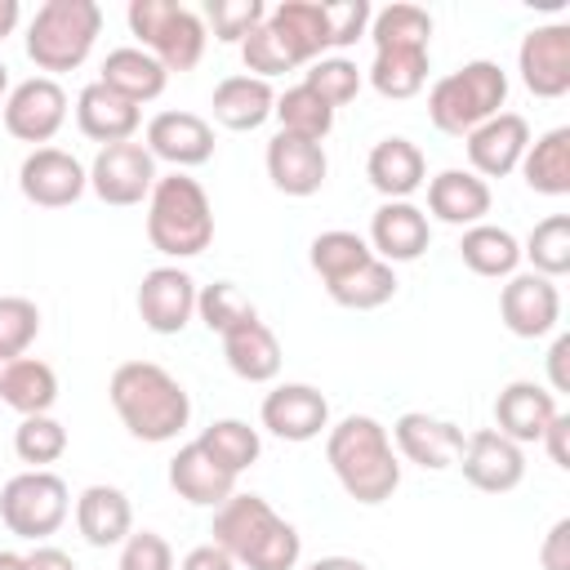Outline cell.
Masks as SVG:
<instances>
[{
	"mask_svg": "<svg viewBox=\"0 0 570 570\" xmlns=\"http://www.w3.org/2000/svg\"><path fill=\"white\" fill-rule=\"evenodd\" d=\"M107 396H111L120 423L129 428V436L151 441V445L174 441L187 428V419H191V396L156 361H125V365H116Z\"/></svg>",
	"mask_w": 570,
	"mask_h": 570,
	"instance_id": "6da1fadb",
	"label": "cell"
},
{
	"mask_svg": "<svg viewBox=\"0 0 570 570\" xmlns=\"http://www.w3.org/2000/svg\"><path fill=\"white\" fill-rule=\"evenodd\" d=\"M325 459H330L338 485L347 490V499H356V503L374 508V503L392 499L401 485V463L392 454V436L370 414H347L338 428H330Z\"/></svg>",
	"mask_w": 570,
	"mask_h": 570,
	"instance_id": "7a4b0ae2",
	"label": "cell"
},
{
	"mask_svg": "<svg viewBox=\"0 0 570 570\" xmlns=\"http://www.w3.org/2000/svg\"><path fill=\"white\" fill-rule=\"evenodd\" d=\"M214 543L236 566H249V570H294L303 552L298 530L281 521L272 503L258 494H232L214 512Z\"/></svg>",
	"mask_w": 570,
	"mask_h": 570,
	"instance_id": "3957f363",
	"label": "cell"
},
{
	"mask_svg": "<svg viewBox=\"0 0 570 570\" xmlns=\"http://www.w3.org/2000/svg\"><path fill=\"white\" fill-rule=\"evenodd\" d=\"M147 240L169 258H191V254L209 249L214 209L196 178H187L178 169L169 178H156L151 200H147Z\"/></svg>",
	"mask_w": 570,
	"mask_h": 570,
	"instance_id": "277c9868",
	"label": "cell"
},
{
	"mask_svg": "<svg viewBox=\"0 0 570 570\" xmlns=\"http://www.w3.org/2000/svg\"><path fill=\"white\" fill-rule=\"evenodd\" d=\"M508 98V76L499 62H463L459 71L441 76L428 94V116L441 134H454V138H468L476 125H485L490 116H499Z\"/></svg>",
	"mask_w": 570,
	"mask_h": 570,
	"instance_id": "5b68a950",
	"label": "cell"
},
{
	"mask_svg": "<svg viewBox=\"0 0 570 570\" xmlns=\"http://www.w3.org/2000/svg\"><path fill=\"white\" fill-rule=\"evenodd\" d=\"M102 31L94 0H45L27 27V58L40 71H76Z\"/></svg>",
	"mask_w": 570,
	"mask_h": 570,
	"instance_id": "8992f818",
	"label": "cell"
},
{
	"mask_svg": "<svg viewBox=\"0 0 570 570\" xmlns=\"http://www.w3.org/2000/svg\"><path fill=\"white\" fill-rule=\"evenodd\" d=\"M129 31L165 71H191L205 53V22L178 0H129Z\"/></svg>",
	"mask_w": 570,
	"mask_h": 570,
	"instance_id": "52a82bcc",
	"label": "cell"
},
{
	"mask_svg": "<svg viewBox=\"0 0 570 570\" xmlns=\"http://www.w3.org/2000/svg\"><path fill=\"white\" fill-rule=\"evenodd\" d=\"M67 512H71L67 481L45 472V468L9 476L4 490H0V521L18 539H49L67 521Z\"/></svg>",
	"mask_w": 570,
	"mask_h": 570,
	"instance_id": "ba28073f",
	"label": "cell"
},
{
	"mask_svg": "<svg viewBox=\"0 0 570 570\" xmlns=\"http://www.w3.org/2000/svg\"><path fill=\"white\" fill-rule=\"evenodd\" d=\"M89 187L102 205H138L156 187V160L142 142H111L94 156Z\"/></svg>",
	"mask_w": 570,
	"mask_h": 570,
	"instance_id": "9c48e42d",
	"label": "cell"
},
{
	"mask_svg": "<svg viewBox=\"0 0 570 570\" xmlns=\"http://www.w3.org/2000/svg\"><path fill=\"white\" fill-rule=\"evenodd\" d=\"M67 120V94L53 76H31L4 98V129L18 142H49Z\"/></svg>",
	"mask_w": 570,
	"mask_h": 570,
	"instance_id": "30bf717a",
	"label": "cell"
},
{
	"mask_svg": "<svg viewBox=\"0 0 570 570\" xmlns=\"http://www.w3.org/2000/svg\"><path fill=\"white\" fill-rule=\"evenodd\" d=\"M517 71L534 98H561L570 89V22L534 27L517 49Z\"/></svg>",
	"mask_w": 570,
	"mask_h": 570,
	"instance_id": "8fae6325",
	"label": "cell"
},
{
	"mask_svg": "<svg viewBox=\"0 0 570 570\" xmlns=\"http://www.w3.org/2000/svg\"><path fill=\"white\" fill-rule=\"evenodd\" d=\"M18 187L31 205L40 209H62V205H76L80 191L89 187V174L80 169V160L62 147H36L22 169H18Z\"/></svg>",
	"mask_w": 570,
	"mask_h": 570,
	"instance_id": "7c38bea8",
	"label": "cell"
},
{
	"mask_svg": "<svg viewBox=\"0 0 570 570\" xmlns=\"http://www.w3.org/2000/svg\"><path fill=\"white\" fill-rule=\"evenodd\" d=\"M459 468L468 476V485L485 490V494H508L521 485L525 476V454L517 441H508L503 432L494 428H481L463 441V454H459Z\"/></svg>",
	"mask_w": 570,
	"mask_h": 570,
	"instance_id": "4fadbf2b",
	"label": "cell"
},
{
	"mask_svg": "<svg viewBox=\"0 0 570 570\" xmlns=\"http://www.w3.org/2000/svg\"><path fill=\"white\" fill-rule=\"evenodd\" d=\"M499 316H503V325H508L517 338H543V334H552L557 321H561V294H557V285H552L548 276L521 272V276H512V281L503 285V294H499Z\"/></svg>",
	"mask_w": 570,
	"mask_h": 570,
	"instance_id": "5bb4252c",
	"label": "cell"
},
{
	"mask_svg": "<svg viewBox=\"0 0 570 570\" xmlns=\"http://www.w3.org/2000/svg\"><path fill=\"white\" fill-rule=\"evenodd\" d=\"M196 312V281L183 267H151L138 285V316L151 334H183Z\"/></svg>",
	"mask_w": 570,
	"mask_h": 570,
	"instance_id": "9a60e30c",
	"label": "cell"
},
{
	"mask_svg": "<svg viewBox=\"0 0 570 570\" xmlns=\"http://www.w3.org/2000/svg\"><path fill=\"white\" fill-rule=\"evenodd\" d=\"M263 428L281 441H312L330 428V401L312 383H281L263 396Z\"/></svg>",
	"mask_w": 570,
	"mask_h": 570,
	"instance_id": "2e32d148",
	"label": "cell"
},
{
	"mask_svg": "<svg viewBox=\"0 0 570 570\" xmlns=\"http://www.w3.org/2000/svg\"><path fill=\"white\" fill-rule=\"evenodd\" d=\"M147 151L151 160H169L174 169L205 165L214 156V129L196 111H160L147 125Z\"/></svg>",
	"mask_w": 570,
	"mask_h": 570,
	"instance_id": "e0dca14e",
	"label": "cell"
},
{
	"mask_svg": "<svg viewBox=\"0 0 570 570\" xmlns=\"http://www.w3.org/2000/svg\"><path fill=\"white\" fill-rule=\"evenodd\" d=\"M392 436H396V450H401L410 463L428 468V472H441V468L459 463L463 441H468L459 423H450V419H432V414H419V410L401 414L396 428H392Z\"/></svg>",
	"mask_w": 570,
	"mask_h": 570,
	"instance_id": "ac0fdd59",
	"label": "cell"
},
{
	"mask_svg": "<svg viewBox=\"0 0 570 570\" xmlns=\"http://www.w3.org/2000/svg\"><path fill=\"white\" fill-rule=\"evenodd\" d=\"M525 147H530V125H525V116H517V111H499V116H490L485 125H476V129L468 134V160H472V169L485 174V178L512 174V169L521 165Z\"/></svg>",
	"mask_w": 570,
	"mask_h": 570,
	"instance_id": "d6986e66",
	"label": "cell"
},
{
	"mask_svg": "<svg viewBox=\"0 0 570 570\" xmlns=\"http://www.w3.org/2000/svg\"><path fill=\"white\" fill-rule=\"evenodd\" d=\"M432 240L428 214L410 200H383L370 218V245L383 263H414Z\"/></svg>",
	"mask_w": 570,
	"mask_h": 570,
	"instance_id": "ffe728a7",
	"label": "cell"
},
{
	"mask_svg": "<svg viewBox=\"0 0 570 570\" xmlns=\"http://www.w3.org/2000/svg\"><path fill=\"white\" fill-rule=\"evenodd\" d=\"M325 174H330V160H325L321 142H307V138H294V134H276L267 142V178H272L276 191L312 196V191H321Z\"/></svg>",
	"mask_w": 570,
	"mask_h": 570,
	"instance_id": "44dd1931",
	"label": "cell"
},
{
	"mask_svg": "<svg viewBox=\"0 0 570 570\" xmlns=\"http://www.w3.org/2000/svg\"><path fill=\"white\" fill-rule=\"evenodd\" d=\"M552 419H557V396H552L548 387L530 383V379L508 383V387L499 392V401H494V423H499L494 432H503V436L517 441V445L539 441Z\"/></svg>",
	"mask_w": 570,
	"mask_h": 570,
	"instance_id": "7402d4cb",
	"label": "cell"
},
{
	"mask_svg": "<svg viewBox=\"0 0 570 570\" xmlns=\"http://www.w3.org/2000/svg\"><path fill=\"white\" fill-rule=\"evenodd\" d=\"M138 120H142L138 102L120 98V94L107 89L102 80L85 85L80 98H76V125H80V134L94 138V142H102V147H111V142H129L134 129H138Z\"/></svg>",
	"mask_w": 570,
	"mask_h": 570,
	"instance_id": "603a6c76",
	"label": "cell"
},
{
	"mask_svg": "<svg viewBox=\"0 0 570 570\" xmlns=\"http://www.w3.org/2000/svg\"><path fill=\"white\" fill-rule=\"evenodd\" d=\"M169 485H174L178 499H187V503H196V508H223V503L236 494V476H232L227 468H218V463L200 450V441L183 445V450L169 459Z\"/></svg>",
	"mask_w": 570,
	"mask_h": 570,
	"instance_id": "cb8c5ba5",
	"label": "cell"
},
{
	"mask_svg": "<svg viewBox=\"0 0 570 570\" xmlns=\"http://www.w3.org/2000/svg\"><path fill=\"white\" fill-rule=\"evenodd\" d=\"M272 36L285 45V53L294 58V67L321 58L330 49V31H325V9L316 0H281L267 18Z\"/></svg>",
	"mask_w": 570,
	"mask_h": 570,
	"instance_id": "d4e9b609",
	"label": "cell"
},
{
	"mask_svg": "<svg viewBox=\"0 0 570 570\" xmlns=\"http://www.w3.org/2000/svg\"><path fill=\"white\" fill-rule=\"evenodd\" d=\"M428 209L450 227H476L490 214V187L472 169H441L428 183Z\"/></svg>",
	"mask_w": 570,
	"mask_h": 570,
	"instance_id": "484cf974",
	"label": "cell"
},
{
	"mask_svg": "<svg viewBox=\"0 0 570 570\" xmlns=\"http://www.w3.org/2000/svg\"><path fill=\"white\" fill-rule=\"evenodd\" d=\"M76 525L89 548H111L134 534V508L116 485H89L76 499Z\"/></svg>",
	"mask_w": 570,
	"mask_h": 570,
	"instance_id": "4316f807",
	"label": "cell"
},
{
	"mask_svg": "<svg viewBox=\"0 0 570 570\" xmlns=\"http://www.w3.org/2000/svg\"><path fill=\"white\" fill-rule=\"evenodd\" d=\"M223 356H227L232 374L245 383H272L281 374V343L258 316L240 321L236 330L223 334Z\"/></svg>",
	"mask_w": 570,
	"mask_h": 570,
	"instance_id": "83f0119b",
	"label": "cell"
},
{
	"mask_svg": "<svg viewBox=\"0 0 570 570\" xmlns=\"http://www.w3.org/2000/svg\"><path fill=\"white\" fill-rule=\"evenodd\" d=\"M365 174H370L374 191H383L387 200H405L410 191L423 187L428 160L410 138H383V142H374V151L365 160Z\"/></svg>",
	"mask_w": 570,
	"mask_h": 570,
	"instance_id": "f1b7e54d",
	"label": "cell"
},
{
	"mask_svg": "<svg viewBox=\"0 0 570 570\" xmlns=\"http://www.w3.org/2000/svg\"><path fill=\"white\" fill-rule=\"evenodd\" d=\"M214 120L223 125V129H236V134H245V129H258L272 111H276V94H272V85L267 80H258V76H227L218 89H214Z\"/></svg>",
	"mask_w": 570,
	"mask_h": 570,
	"instance_id": "f546056e",
	"label": "cell"
},
{
	"mask_svg": "<svg viewBox=\"0 0 570 570\" xmlns=\"http://www.w3.org/2000/svg\"><path fill=\"white\" fill-rule=\"evenodd\" d=\"M0 401L9 410L27 414H49L58 401V374L53 365L36 361V356H9V365L0 370Z\"/></svg>",
	"mask_w": 570,
	"mask_h": 570,
	"instance_id": "4dcf8cb0",
	"label": "cell"
},
{
	"mask_svg": "<svg viewBox=\"0 0 570 570\" xmlns=\"http://www.w3.org/2000/svg\"><path fill=\"white\" fill-rule=\"evenodd\" d=\"M165 80H169V71L147 49H134V45L111 49L107 62H102V85L116 89L120 98L138 102V107L151 102V98H160L165 94Z\"/></svg>",
	"mask_w": 570,
	"mask_h": 570,
	"instance_id": "1f68e13d",
	"label": "cell"
},
{
	"mask_svg": "<svg viewBox=\"0 0 570 570\" xmlns=\"http://www.w3.org/2000/svg\"><path fill=\"white\" fill-rule=\"evenodd\" d=\"M530 183V191L539 196H570V129H548L539 142L525 147L521 165H517Z\"/></svg>",
	"mask_w": 570,
	"mask_h": 570,
	"instance_id": "d6a6232c",
	"label": "cell"
},
{
	"mask_svg": "<svg viewBox=\"0 0 570 570\" xmlns=\"http://www.w3.org/2000/svg\"><path fill=\"white\" fill-rule=\"evenodd\" d=\"M459 254L463 263L476 272V276H512L517 263H521V245L508 227H494V223H476L463 232L459 240Z\"/></svg>",
	"mask_w": 570,
	"mask_h": 570,
	"instance_id": "836d02e7",
	"label": "cell"
},
{
	"mask_svg": "<svg viewBox=\"0 0 570 570\" xmlns=\"http://www.w3.org/2000/svg\"><path fill=\"white\" fill-rule=\"evenodd\" d=\"M370 85L383 98H414L428 85V49H374Z\"/></svg>",
	"mask_w": 570,
	"mask_h": 570,
	"instance_id": "e575fe53",
	"label": "cell"
},
{
	"mask_svg": "<svg viewBox=\"0 0 570 570\" xmlns=\"http://www.w3.org/2000/svg\"><path fill=\"white\" fill-rule=\"evenodd\" d=\"M325 289H330V298H334L338 307L370 312V307H383V303L396 294V272H392V263L370 258L365 267H356V272H347V276L330 281Z\"/></svg>",
	"mask_w": 570,
	"mask_h": 570,
	"instance_id": "d590c367",
	"label": "cell"
},
{
	"mask_svg": "<svg viewBox=\"0 0 570 570\" xmlns=\"http://www.w3.org/2000/svg\"><path fill=\"white\" fill-rule=\"evenodd\" d=\"M200 450H205L218 468H227L232 476H240L245 468L258 463L263 441H258V432H254L249 423H240V419H218V423H209V428L200 432Z\"/></svg>",
	"mask_w": 570,
	"mask_h": 570,
	"instance_id": "8d00e7d4",
	"label": "cell"
},
{
	"mask_svg": "<svg viewBox=\"0 0 570 570\" xmlns=\"http://www.w3.org/2000/svg\"><path fill=\"white\" fill-rule=\"evenodd\" d=\"M370 40H374V49H428L432 18L419 4H387V9L370 13Z\"/></svg>",
	"mask_w": 570,
	"mask_h": 570,
	"instance_id": "74e56055",
	"label": "cell"
},
{
	"mask_svg": "<svg viewBox=\"0 0 570 570\" xmlns=\"http://www.w3.org/2000/svg\"><path fill=\"white\" fill-rule=\"evenodd\" d=\"M281 120V134H294V138H307V142H321L330 129H334V107H325L307 85H294L276 98V111Z\"/></svg>",
	"mask_w": 570,
	"mask_h": 570,
	"instance_id": "f35d334b",
	"label": "cell"
},
{
	"mask_svg": "<svg viewBox=\"0 0 570 570\" xmlns=\"http://www.w3.org/2000/svg\"><path fill=\"white\" fill-rule=\"evenodd\" d=\"M539 276H566L570 272V218L566 214H548L543 223H534V232L525 236V249H521Z\"/></svg>",
	"mask_w": 570,
	"mask_h": 570,
	"instance_id": "ab89813d",
	"label": "cell"
},
{
	"mask_svg": "<svg viewBox=\"0 0 570 570\" xmlns=\"http://www.w3.org/2000/svg\"><path fill=\"white\" fill-rule=\"evenodd\" d=\"M370 258H374V249L356 232H321L312 240V267H316V276L325 285L347 276V272H356V267H365Z\"/></svg>",
	"mask_w": 570,
	"mask_h": 570,
	"instance_id": "60d3db41",
	"label": "cell"
},
{
	"mask_svg": "<svg viewBox=\"0 0 570 570\" xmlns=\"http://www.w3.org/2000/svg\"><path fill=\"white\" fill-rule=\"evenodd\" d=\"M13 450L22 463L31 468H45V463H58L67 454V428L49 414H27L13 432Z\"/></svg>",
	"mask_w": 570,
	"mask_h": 570,
	"instance_id": "b9f144b4",
	"label": "cell"
},
{
	"mask_svg": "<svg viewBox=\"0 0 570 570\" xmlns=\"http://www.w3.org/2000/svg\"><path fill=\"white\" fill-rule=\"evenodd\" d=\"M196 312H200V321L214 330V334H227V330H236L240 321H254L258 312H254V303L240 294V285H232V281H214V285H205L200 294H196Z\"/></svg>",
	"mask_w": 570,
	"mask_h": 570,
	"instance_id": "7bdbcfd3",
	"label": "cell"
},
{
	"mask_svg": "<svg viewBox=\"0 0 570 570\" xmlns=\"http://www.w3.org/2000/svg\"><path fill=\"white\" fill-rule=\"evenodd\" d=\"M303 85H307L325 107H343V102H352V98L361 94V71H356V62H347V58H316Z\"/></svg>",
	"mask_w": 570,
	"mask_h": 570,
	"instance_id": "ee69618b",
	"label": "cell"
},
{
	"mask_svg": "<svg viewBox=\"0 0 570 570\" xmlns=\"http://www.w3.org/2000/svg\"><path fill=\"white\" fill-rule=\"evenodd\" d=\"M36 334H40V307L31 298H18V294L0 298V352L27 356Z\"/></svg>",
	"mask_w": 570,
	"mask_h": 570,
	"instance_id": "f6af8a7d",
	"label": "cell"
},
{
	"mask_svg": "<svg viewBox=\"0 0 570 570\" xmlns=\"http://www.w3.org/2000/svg\"><path fill=\"white\" fill-rule=\"evenodd\" d=\"M205 18H209V27H214L218 40L240 45L267 18V9H263V0H209L205 4Z\"/></svg>",
	"mask_w": 570,
	"mask_h": 570,
	"instance_id": "bcb514c9",
	"label": "cell"
},
{
	"mask_svg": "<svg viewBox=\"0 0 570 570\" xmlns=\"http://www.w3.org/2000/svg\"><path fill=\"white\" fill-rule=\"evenodd\" d=\"M240 58H245V67H249L258 80L281 76V71H294V58L285 53V45L272 36V27H267V22H258V27L240 40Z\"/></svg>",
	"mask_w": 570,
	"mask_h": 570,
	"instance_id": "7dc6e473",
	"label": "cell"
},
{
	"mask_svg": "<svg viewBox=\"0 0 570 570\" xmlns=\"http://www.w3.org/2000/svg\"><path fill=\"white\" fill-rule=\"evenodd\" d=\"M321 9H325L330 49L356 45V40L370 31V4H365V0H334V4H321Z\"/></svg>",
	"mask_w": 570,
	"mask_h": 570,
	"instance_id": "c3c4849f",
	"label": "cell"
},
{
	"mask_svg": "<svg viewBox=\"0 0 570 570\" xmlns=\"http://www.w3.org/2000/svg\"><path fill=\"white\" fill-rule=\"evenodd\" d=\"M120 570H174V552L160 534L151 530H138L125 539V552H120Z\"/></svg>",
	"mask_w": 570,
	"mask_h": 570,
	"instance_id": "681fc988",
	"label": "cell"
},
{
	"mask_svg": "<svg viewBox=\"0 0 570 570\" xmlns=\"http://www.w3.org/2000/svg\"><path fill=\"white\" fill-rule=\"evenodd\" d=\"M539 566H543V570H570V517H561V521L543 534Z\"/></svg>",
	"mask_w": 570,
	"mask_h": 570,
	"instance_id": "f907efd6",
	"label": "cell"
},
{
	"mask_svg": "<svg viewBox=\"0 0 570 570\" xmlns=\"http://www.w3.org/2000/svg\"><path fill=\"white\" fill-rule=\"evenodd\" d=\"M543 445H548V454H552V463L557 468H570V414H561L557 410V419L543 428V436H539Z\"/></svg>",
	"mask_w": 570,
	"mask_h": 570,
	"instance_id": "816d5d0a",
	"label": "cell"
},
{
	"mask_svg": "<svg viewBox=\"0 0 570 570\" xmlns=\"http://www.w3.org/2000/svg\"><path fill=\"white\" fill-rule=\"evenodd\" d=\"M178 570H236V561H232L218 543H200V548H191V552L183 557Z\"/></svg>",
	"mask_w": 570,
	"mask_h": 570,
	"instance_id": "f5cc1de1",
	"label": "cell"
},
{
	"mask_svg": "<svg viewBox=\"0 0 570 570\" xmlns=\"http://www.w3.org/2000/svg\"><path fill=\"white\" fill-rule=\"evenodd\" d=\"M566 356H570V334H557L552 352H548V374H552V396L570 392V374H566Z\"/></svg>",
	"mask_w": 570,
	"mask_h": 570,
	"instance_id": "db71d44e",
	"label": "cell"
},
{
	"mask_svg": "<svg viewBox=\"0 0 570 570\" xmlns=\"http://www.w3.org/2000/svg\"><path fill=\"white\" fill-rule=\"evenodd\" d=\"M27 570H76V561L62 552V548H36V552H27Z\"/></svg>",
	"mask_w": 570,
	"mask_h": 570,
	"instance_id": "11a10c76",
	"label": "cell"
},
{
	"mask_svg": "<svg viewBox=\"0 0 570 570\" xmlns=\"http://www.w3.org/2000/svg\"><path fill=\"white\" fill-rule=\"evenodd\" d=\"M307 570H370V566L356 561V557H321V561H312Z\"/></svg>",
	"mask_w": 570,
	"mask_h": 570,
	"instance_id": "9f6ffc18",
	"label": "cell"
},
{
	"mask_svg": "<svg viewBox=\"0 0 570 570\" xmlns=\"http://www.w3.org/2000/svg\"><path fill=\"white\" fill-rule=\"evenodd\" d=\"M18 18H22V9H18V0H0V40L18 27Z\"/></svg>",
	"mask_w": 570,
	"mask_h": 570,
	"instance_id": "6f0895ef",
	"label": "cell"
},
{
	"mask_svg": "<svg viewBox=\"0 0 570 570\" xmlns=\"http://www.w3.org/2000/svg\"><path fill=\"white\" fill-rule=\"evenodd\" d=\"M0 570H27V557H18V552L0 548Z\"/></svg>",
	"mask_w": 570,
	"mask_h": 570,
	"instance_id": "680465c9",
	"label": "cell"
},
{
	"mask_svg": "<svg viewBox=\"0 0 570 570\" xmlns=\"http://www.w3.org/2000/svg\"><path fill=\"white\" fill-rule=\"evenodd\" d=\"M4 94H9V67L0 62V98H4Z\"/></svg>",
	"mask_w": 570,
	"mask_h": 570,
	"instance_id": "91938a15",
	"label": "cell"
}]
</instances>
